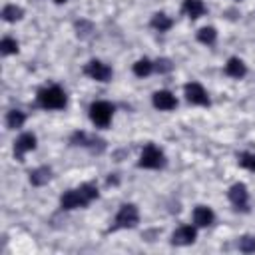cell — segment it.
Instances as JSON below:
<instances>
[{"mask_svg": "<svg viewBox=\"0 0 255 255\" xmlns=\"http://www.w3.org/2000/svg\"><path fill=\"white\" fill-rule=\"evenodd\" d=\"M98 197V187L92 183H84L76 189L66 191L60 197V205L62 209H76V207H86L88 203H92Z\"/></svg>", "mask_w": 255, "mask_h": 255, "instance_id": "obj_1", "label": "cell"}, {"mask_svg": "<svg viewBox=\"0 0 255 255\" xmlns=\"http://www.w3.org/2000/svg\"><path fill=\"white\" fill-rule=\"evenodd\" d=\"M38 104L42 108H46V110H62L66 106V94L58 86L42 88L38 92Z\"/></svg>", "mask_w": 255, "mask_h": 255, "instance_id": "obj_2", "label": "cell"}, {"mask_svg": "<svg viewBox=\"0 0 255 255\" xmlns=\"http://www.w3.org/2000/svg\"><path fill=\"white\" fill-rule=\"evenodd\" d=\"M112 114H114V108L108 102H94L90 106V120L98 128H108L112 122Z\"/></svg>", "mask_w": 255, "mask_h": 255, "instance_id": "obj_3", "label": "cell"}, {"mask_svg": "<svg viewBox=\"0 0 255 255\" xmlns=\"http://www.w3.org/2000/svg\"><path fill=\"white\" fill-rule=\"evenodd\" d=\"M139 221V211L133 203H126L120 207L118 215H116V225L114 229H126V227H135Z\"/></svg>", "mask_w": 255, "mask_h": 255, "instance_id": "obj_4", "label": "cell"}, {"mask_svg": "<svg viewBox=\"0 0 255 255\" xmlns=\"http://www.w3.org/2000/svg\"><path fill=\"white\" fill-rule=\"evenodd\" d=\"M165 163L163 159V153L161 149H157L153 143H147L139 155V167H145V169H157Z\"/></svg>", "mask_w": 255, "mask_h": 255, "instance_id": "obj_5", "label": "cell"}, {"mask_svg": "<svg viewBox=\"0 0 255 255\" xmlns=\"http://www.w3.org/2000/svg\"><path fill=\"white\" fill-rule=\"evenodd\" d=\"M84 72H86L92 80H98V82H108V80L112 78V70H110L106 64H102L100 60L88 62L86 68H84Z\"/></svg>", "mask_w": 255, "mask_h": 255, "instance_id": "obj_6", "label": "cell"}, {"mask_svg": "<svg viewBox=\"0 0 255 255\" xmlns=\"http://www.w3.org/2000/svg\"><path fill=\"white\" fill-rule=\"evenodd\" d=\"M185 98H187V102H191V104H197V106H209L207 92H205L203 86L197 84V82H191V84L185 86Z\"/></svg>", "mask_w": 255, "mask_h": 255, "instance_id": "obj_7", "label": "cell"}, {"mask_svg": "<svg viewBox=\"0 0 255 255\" xmlns=\"http://www.w3.org/2000/svg\"><path fill=\"white\" fill-rule=\"evenodd\" d=\"M34 147H36V135L34 133H22L16 139V143H14V157L18 161H22L24 159V153L26 151H32Z\"/></svg>", "mask_w": 255, "mask_h": 255, "instance_id": "obj_8", "label": "cell"}, {"mask_svg": "<svg viewBox=\"0 0 255 255\" xmlns=\"http://www.w3.org/2000/svg\"><path fill=\"white\" fill-rule=\"evenodd\" d=\"M229 199H231V203L237 207V209H247V199H249V195H247V187L243 185V183H235V185H231V189H229Z\"/></svg>", "mask_w": 255, "mask_h": 255, "instance_id": "obj_9", "label": "cell"}, {"mask_svg": "<svg viewBox=\"0 0 255 255\" xmlns=\"http://www.w3.org/2000/svg\"><path fill=\"white\" fill-rule=\"evenodd\" d=\"M195 229L191 227V225H183V227H179V229H175L173 231V235H171V243L173 245H189V243H193L195 241Z\"/></svg>", "mask_w": 255, "mask_h": 255, "instance_id": "obj_10", "label": "cell"}, {"mask_svg": "<svg viewBox=\"0 0 255 255\" xmlns=\"http://www.w3.org/2000/svg\"><path fill=\"white\" fill-rule=\"evenodd\" d=\"M151 102H153V106H155L157 110H163V112H167V110H173V108L177 106V100H175V96H173V94H169V92H165V90H161V92H155Z\"/></svg>", "mask_w": 255, "mask_h": 255, "instance_id": "obj_11", "label": "cell"}, {"mask_svg": "<svg viewBox=\"0 0 255 255\" xmlns=\"http://www.w3.org/2000/svg\"><path fill=\"white\" fill-rule=\"evenodd\" d=\"M193 221H195L197 227H207V225L213 223V211L205 205H197L193 209Z\"/></svg>", "mask_w": 255, "mask_h": 255, "instance_id": "obj_12", "label": "cell"}, {"mask_svg": "<svg viewBox=\"0 0 255 255\" xmlns=\"http://www.w3.org/2000/svg\"><path fill=\"white\" fill-rule=\"evenodd\" d=\"M247 72L245 64L239 60V58H231L227 64H225V74L231 76V78H243Z\"/></svg>", "mask_w": 255, "mask_h": 255, "instance_id": "obj_13", "label": "cell"}, {"mask_svg": "<svg viewBox=\"0 0 255 255\" xmlns=\"http://www.w3.org/2000/svg\"><path fill=\"white\" fill-rule=\"evenodd\" d=\"M183 12L189 16V18H199L203 12H205V6L201 0H183Z\"/></svg>", "mask_w": 255, "mask_h": 255, "instance_id": "obj_14", "label": "cell"}, {"mask_svg": "<svg viewBox=\"0 0 255 255\" xmlns=\"http://www.w3.org/2000/svg\"><path fill=\"white\" fill-rule=\"evenodd\" d=\"M30 181L32 185H44L50 181V167H38L30 173Z\"/></svg>", "mask_w": 255, "mask_h": 255, "instance_id": "obj_15", "label": "cell"}, {"mask_svg": "<svg viewBox=\"0 0 255 255\" xmlns=\"http://www.w3.org/2000/svg\"><path fill=\"white\" fill-rule=\"evenodd\" d=\"M151 26L155 28V30H159V32H165V30H169L171 28V18L169 16H165V14H153V18H151Z\"/></svg>", "mask_w": 255, "mask_h": 255, "instance_id": "obj_16", "label": "cell"}, {"mask_svg": "<svg viewBox=\"0 0 255 255\" xmlns=\"http://www.w3.org/2000/svg\"><path fill=\"white\" fill-rule=\"evenodd\" d=\"M22 8H18V6H14V4H8V6H4V10H2V18L6 20V22H16V20H20L22 18Z\"/></svg>", "mask_w": 255, "mask_h": 255, "instance_id": "obj_17", "label": "cell"}, {"mask_svg": "<svg viewBox=\"0 0 255 255\" xmlns=\"http://www.w3.org/2000/svg\"><path fill=\"white\" fill-rule=\"evenodd\" d=\"M151 70H153V64H151L147 58H141V60H137V62L133 64V74L139 76V78L151 74Z\"/></svg>", "mask_w": 255, "mask_h": 255, "instance_id": "obj_18", "label": "cell"}, {"mask_svg": "<svg viewBox=\"0 0 255 255\" xmlns=\"http://www.w3.org/2000/svg\"><path fill=\"white\" fill-rule=\"evenodd\" d=\"M6 122H8V128H22V124L26 122V116L20 112V110H12V112H8V118H6Z\"/></svg>", "mask_w": 255, "mask_h": 255, "instance_id": "obj_19", "label": "cell"}, {"mask_svg": "<svg viewBox=\"0 0 255 255\" xmlns=\"http://www.w3.org/2000/svg\"><path fill=\"white\" fill-rule=\"evenodd\" d=\"M215 38H217V32H215V28H211V26H205V28H201V30L197 32V40L203 42V44H213Z\"/></svg>", "mask_w": 255, "mask_h": 255, "instance_id": "obj_20", "label": "cell"}, {"mask_svg": "<svg viewBox=\"0 0 255 255\" xmlns=\"http://www.w3.org/2000/svg\"><path fill=\"white\" fill-rule=\"evenodd\" d=\"M239 249H241L243 253H253V251H255V237H251V235L241 237V239H239Z\"/></svg>", "mask_w": 255, "mask_h": 255, "instance_id": "obj_21", "label": "cell"}, {"mask_svg": "<svg viewBox=\"0 0 255 255\" xmlns=\"http://www.w3.org/2000/svg\"><path fill=\"white\" fill-rule=\"evenodd\" d=\"M0 48H2V54H16L18 52V42L12 40V38H4L0 42Z\"/></svg>", "mask_w": 255, "mask_h": 255, "instance_id": "obj_22", "label": "cell"}, {"mask_svg": "<svg viewBox=\"0 0 255 255\" xmlns=\"http://www.w3.org/2000/svg\"><path fill=\"white\" fill-rule=\"evenodd\" d=\"M239 163L251 171H255V153H241L239 155Z\"/></svg>", "mask_w": 255, "mask_h": 255, "instance_id": "obj_23", "label": "cell"}, {"mask_svg": "<svg viewBox=\"0 0 255 255\" xmlns=\"http://www.w3.org/2000/svg\"><path fill=\"white\" fill-rule=\"evenodd\" d=\"M155 70H157V72H169V70H171L169 60H157V62H155Z\"/></svg>", "mask_w": 255, "mask_h": 255, "instance_id": "obj_24", "label": "cell"}, {"mask_svg": "<svg viewBox=\"0 0 255 255\" xmlns=\"http://www.w3.org/2000/svg\"><path fill=\"white\" fill-rule=\"evenodd\" d=\"M56 2H66V0H56Z\"/></svg>", "mask_w": 255, "mask_h": 255, "instance_id": "obj_25", "label": "cell"}]
</instances>
